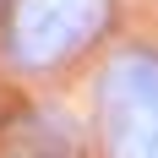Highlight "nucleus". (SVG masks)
<instances>
[{"label":"nucleus","instance_id":"1","mask_svg":"<svg viewBox=\"0 0 158 158\" xmlns=\"http://www.w3.org/2000/svg\"><path fill=\"white\" fill-rule=\"evenodd\" d=\"M109 158H158V49H126L98 82Z\"/></svg>","mask_w":158,"mask_h":158},{"label":"nucleus","instance_id":"2","mask_svg":"<svg viewBox=\"0 0 158 158\" xmlns=\"http://www.w3.org/2000/svg\"><path fill=\"white\" fill-rule=\"evenodd\" d=\"M104 6L109 0H11L6 6L11 60H22L27 71H49L104 27Z\"/></svg>","mask_w":158,"mask_h":158}]
</instances>
